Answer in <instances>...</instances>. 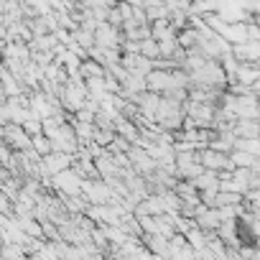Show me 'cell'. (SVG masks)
I'll return each instance as SVG.
<instances>
[{
	"label": "cell",
	"mask_w": 260,
	"mask_h": 260,
	"mask_svg": "<svg viewBox=\"0 0 260 260\" xmlns=\"http://www.w3.org/2000/svg\"><path fill=\"white\" fill-rule=\"evenodd\" d=\"M120 41V28L112 23H100L97 31H94V46H102V49H110V46H117Z\"/></svg>",
	"instance_id": "obj_1"
}]
</instances>
